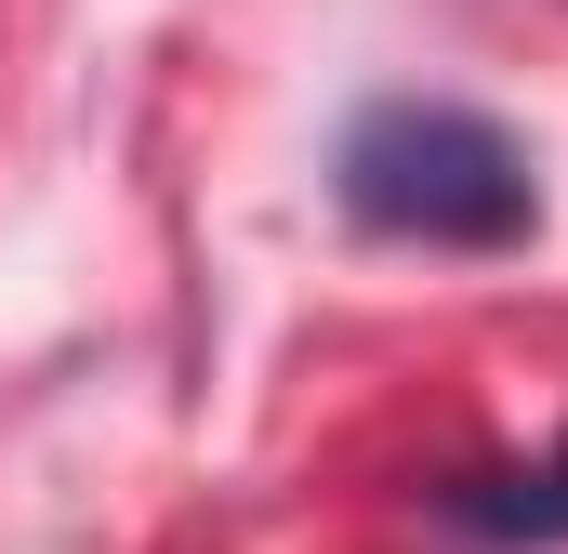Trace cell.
<instances>
[{"mask_svg": "<svg viewBox=\"0 0 568 554\" xmlns=\"http://www.w3.org/2000/svg\"><path fill=\"white\" fill-rule=\"evenodd\" d=\"M331 198L371 225V238H424V252H516L542 225V172L529 145L503 133L489 106H449V93H384L357 106L331 145Z\"/></svg>", "mask_w": 568, "mask_h": 554, "instance_id": "obj_1", "label": "cell"}, {"mask_svg": "<svg viewBox=\"0 0 568 554\" xmlns=\"http://www.w3.org/2000/svg\"><path fill=\"white\" fill-rule=\"evenodd\" d=\"M449 515H463V529H489V542H568V449L516 462V475H463V489H449Z\"/></svg>", "mask_w": 568, "mask_h": 554, "instance_id": "obj_2", "label": "cell"}]
</instances>
